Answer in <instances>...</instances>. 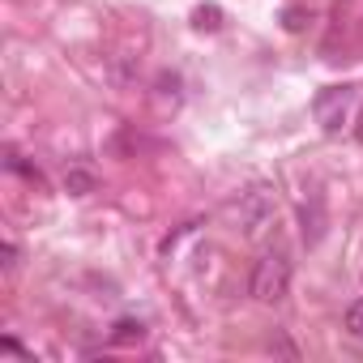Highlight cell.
Listing matches in <instances>:
<instances>
[{
  "mask_svg": "<svg viewBox=\"0 0 363 363\" xmlns=\"http://www.w3.org/2000/svg\"><path fill=\"white\" fill-rule=\"evenodd\" d=\"M325 201L320 197H312L308 206H303V244H320V235H325Z\"/></svg>",
  "mask_w": 363,
  "mask_h": 363,
  "instance_id": "5b68a950",
  "label": "cell"
},
{
  "mask_svg": "<svg viewBox=\"0 0 363 363\" xmlns=\"http://www.w3.org/2000/svg\"><path fill=\"white\" fill-rule=\"evenodd\" d=\"M5 167H9V171H18V175H26V179H35V184H43L39 167H30V162H26V158H22L18 150H9V154H5Z\"/></svg>",
  "mask_w": 363,
  "mask_h": 363,
  "instance_id": "ba28073f",
  "label": "cell"
},
{
  "mask_svg": "<svg viewBox=\"0 0 363 363\" xmlns=\"http://www.w3.org/2000/svg\"><path fill=\"white\" fill-rule=\"evenodd\" d=\"M308 22H312V13H308V9H295V5H291V9H282V26H286L291 35L308 30Z\"/></svg>",
  "mask_w": 363,
  "mask_h": 363,
  "instance_id": "9c48e42d",
  "label": "cell"
},
{
  "mask_svg": "<svg viewBox=\"0 0 363 363\" xmlns=\"http://www.w3.org/2000/svg\"><path fill=\"white\" fill-rule=\"evenodd\" d=\"M94 189H99V175H94L90 167L73 162V167L65 171V193H69V197H90Z\"/></svg>",
  "mask_w": 363,
  "mask_h": 363,
  "instance_id": "277c9868",
  "label": "cell"
},
{
  "mask_svg": "<svg viewBox=\"0 0 363 363\" xmlns=\"http://www.w3.org/2000/svg\"><path fill=\"white\" fill-rule=\"evenodd\" d=\"M354 111H359V86H350V82H342V86H325L320 94H316V103H312V116H316V124H320V133H346L350 128V120H354Z\"/></svg>",
  "mask_w": 363,
  "mask_h": 363,
  "instance_id": "6da1fadb",
  "label": "cell"
},
{
  "mask_svg": "<svg viewBox=\"0 0 363 363\" xmlns=\"http://www.w3.org/2000/svg\"><path fill=\"white\" fill-rule=\"evenodd\" d=\"M141 337H145V325L133 320V316H124V320L111 325V346H137Z\"/></svg>",
  "mask_w": 363,
  "mask_h": 363,
  "instance_id": "8992f818",
  "label": "cell"
},
{
  "mask_svg": "<svg viewBox=\"0 0 363 363\" xmlns=\"http://www.w3.org/2000/svg\"><path fill=\"white\" fill-rule=\"evenodd\" d=\"M274 218H278V197H274L269 184H252V189L240 193V201H235V227H240L248 240L265 235V231L274 227Z\"/></svg>",
  "mask_w": 363,
  "mask_h": 363,
  "instance_id": "7a4b0ae2",
  "label": "cell"
},
{
  "mask_svg": "<svg viewBox=\"0 0 363 363\" xmlns=\"http://www.w3.org/2000/svg\"><path fill=\"white\" fill-rule=\"evenodd\" d=\"M18 265V244H5V269H13Z\"/></svg>",
  "mask_w": 363,
  "mask_h": 363,
  "instance_id": "7c38bea8",
  "label": "cell"
},
{
  "mask_svg": "<svg viewBox=\"0 0 363 363\" xmlns=\"http://www.w3.org/2000/svg\"><path fill=\"white\" fill-rule=\"evenodd\" d=\"M342 329H346L350 337H359V342H363V299L346 303V312H342Z\"/></svg>",
  "mask_w": 363,
  "mask_h": 363,
  "instance_id": "52a82bcc",
  "label": "cell"
},
{
  "mask_svg": "<svg viewBox=\"0 0 363 363\" xmlns=\"http://www.w3.org/2000/svg\"><path fill=\"white\" fill-rule=\"evenodd\" d=\"M0 346H5V350H13V354H26V346H22L18 337H0Z\"/></svg>",
  "mask_w": 363,
  "mask_h": 363,
  "instance_id": "8fae6325",
  "label": "cell"
},
{
  "mask_svg": "<svg viewBox=\"0 0 363 363\" xmlns=\"http://www.w3.org/2000/svg\"><path fill=\"white\" fill-rule=\"evenodd\" d=\"M248 291L257 303H282L286 291H291V261L286 252H265L257 265H252V278H248Z\"/></svg>",
  "mask_w": 363,
  "mask_h": 363,
  "instance_id": "3957f363",
  "label": "cell"
},
{
  "mask_svg": "<svg viewBox=\"0 0 363 363\" xmlns=\"http://www.w3.org/2000/svg\"><path fill=\"white\" fill-rule=\"evenodd\" d=\"M218 9H197V30H218Z\"/></svg>",
  "mask_w": 363,
  "mask_h": 363,
  "instance_id": "30bf717a",
  "label": "cell"
}]
</instances>
